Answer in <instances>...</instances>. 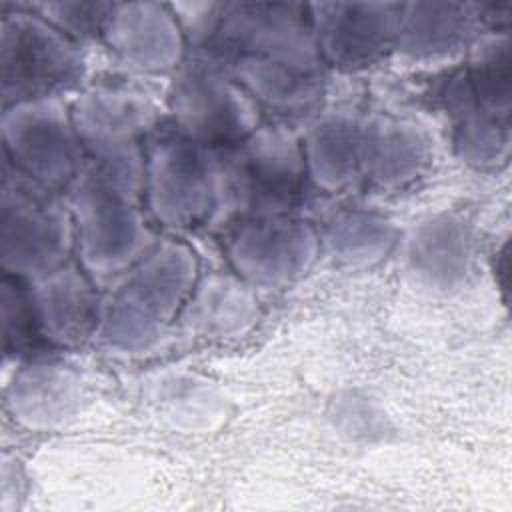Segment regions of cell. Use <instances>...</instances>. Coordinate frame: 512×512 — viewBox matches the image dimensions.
<instances>
[{
	"label": "cell",
	"instance_id": "obj_17",
	"mask_svg": "<svg viewBox=\"0 0 512 512\" xmlns=\"http://www.w3.org/2000/svg\"><path fill=\"white\" fill-rule=\"evenodd\" d=\"M432 158L424 132L406 120L376 118L364 124L360 178L380 190H396L424 174Z\"/></svg>",
	"mask_w": 512,
	"mask_h": 512
},
{
	"label": "cell",
	"instance_id": "obj_12",
	"mask_svg": "<svg viewBox=\"0 0 512 512\" xmlns=\"http://www.w3.org/2000/svg\"><path fill=\"white\" fill-rule=\"evenodd\" d=\"M308 14L324 64L360 70L394 50L398 2H316Z\"/></svg>",
	"mask_w": 512,
	"mask_h": 512
},
{
	"label": "cell",
	"instance_id": "obj_13",
	"mask_svg": "<svg viewBox=\"0 0 512 512\" xmlns=\"http://www.w3.org/2000/svg\"><path fill=\"white\" fill-rule=\"evenodd\" d=\"M112 56L138 74L176 72L186 58V34L172 6L114 2L102 30Z\"/></svg>",
	"mask_w": 512,
	"mask_h": 512
},
{
	"label": "cell",
	"instance_id": "obj_15",
	"mask_svg": "<svg viewBox=\"0 0 512 512\" xmlns=\"http://www.w3.org/2000/svg\"><path fill=\"white\" fill-rule=\"evenodd\" d=\"M484 26L478 4L416 0L400 4L394 50L416 60L446 58L470 48Z\"/></svg>",
	"mask_w": 512,
	"mask_h": 512
},
{
	"label": "cell",
	"instance_id": "obj_5",
	"mask_svg": "<svg viewBox=\"0 0 512 512\" xmlns=\"http://www.w3.org/2000/svg\"><path fill=\"white\" fill-rule=\"evenodd\" d=\"M74 244L72 212L60 194L2 160V272L34 282L68 264Z\"/></svg>",
	"mask_w": 512,
	"mask_h": 512
},
{
	"label": "cell",
	"instance_id": "obj_6",
	"mask_svg": "<svg viewBox=\"0 0 512 512\" xmlns=\"http://www.w3.org/2000/svg\"><path fill=\"white\" fill-rule=\"evenodd\" d=\"M86 62L78 42L48 24L32 8H2L0 96L2 108L64 96L78 88Z\"/></svg>",
	"mask_w": 512,
	"mask_h": 512
},
{
	"label": "cell",
	"instance_id": "obj_14",
	"mask_svg": "<svg viewBox=\"0 0 512 512\" xmlns=\"http://www.w3.org/2000/svg\"><path fill=\"white\" fill-rule=\"evenodd\" d=\"M30 294L46 344L74 348L96 334L102 298L84 268L64 264L30 282Z\"/></svg>",
	"mask_w": 512,
	"mask_h": 512
},
{
	"label": "cell",
	"instance_id": "obj_21",
	"mask_svg": "<svg viewBox=\"0 0 512 512\" xmlns=\"http://www.w3.org/2000/svg\"><path fill=\"white\" fill-rule=\"evenodd\" d=\"M254 318L256 298L244 280L210 276L194 288L188 300V322L208 334L242 332Z\"/></svg>",
	"mask_w": 512,
	"mask_h": 512
},
{
	"label": "cell",
	"instance_id": "obj_23",
	"mask_svg": "<svg viewBox=\"0 0 512 512\" xmlns=\"http://www.w3.org/2000/svg\"><path fill=\"white\" fill-rule=\"evenodd\" d=\"M114 8V2H80V0H60V2H40L32 4V10L42 16L48 24L64 32L72 40H84L92 36H102L106 20Z\"/></svg>",
	"mask_w": 512,
	"mask_h": 512
},
{
	"label": "cell",
	"instance_id": "obj_7",
	"mask_svg": "<svg viewBox=\"0 0 512 512\" xmlns=\"http://www.w3.org/2000/svg\"><path fill=\"white\" fill-rule=\"evenodd\" d=\"M216 184V150L158 122L144 142V202L152 218L174 230L212 220Z\"/></svg>",
	"mask_w": 512,
	"mask_h": 512
},
{
	"label": "cell",
	"instance_id": "obj_3",
	"mask_svg": "<svg viewBox=\"0 0 512 512\" xmlns=\"http://www.w3.org/2000/svg\"><path fill=\"white\" fill-rule=\"evenodd\" d=\"M196 276L198 260L188 244L156 240L102 298L96 336L118 352L152 348L188 304Z\"/></svg>",
	"mask_w": 512,
	"mask_h": 512
},
{
	"label": "cell",
	"instance_id": "obj_20",
	"mask_svg": "<svg viewBox=\"0 0 512 512\" xmlns=\"http://www.w3.org/2000/svg\"><path fill=\"white\" fill-rule=\"evenodd\" d=\"M398 240L396 226L380 212L344 208L336 212L320 234L326 252L352 268H364L386 258Z\"/></svg>",
	"mask_w": 512,
	"mask_h": 512
},
{
	"label": "cell",
	"instance_id": "obj_18",
	"mask_svg": "<svg viewBox=\"0 0 512 512\" xmlns=\"http://www.w3.org/2000/svg\"><path fill=\"white\" fill-rule=\"evenodd\" d=\"M364 124L352 114L322 116L308 132L302 152L308 180L324 192H338L360 178Z\"/></svg>",
	"mask_w": 512,
	"mask_h": 512
},
{
	"label": "cell",
	"instance_id": "obj_19",
	"mask_svg": "<svg viewBox=\"0 0 512 512\" xmlns=\"http://www.w3.org/2000/svg\"><path fill=\"white\" fill-rule=\"evenodd\" d=\"M406 258L424 284L442 290L456 288L466 280L472 264L470 230L458 216H434L412 232Z\"/></svg>",
	"mask_w": 512,
	"mask_h": 512
},
{
	"label": "cell",
	"instance_id": "obj_1",
	"mask_svg": "<svg viewBox=\"0 0 512 512\" xmlns=\"http://www.w3.org/2000/svg\"><path fill=\"white\" fill-rule=\"evenodd\" d=\"M178 14L188 52L220 64L260 106L280 120L310 118L326 94V64L308 4L210 2Z\"/></svg>",
	"mask_w": 512,
	"mask_h": 512
},
{
	"label": "cell",
	"instance_id": "obj_9",
	"mask_svg": "<svg viewBox=\"0 0 512 512\" xmlns=\"http://www.w3.org/2000/svg\"><path fill=\"white\" fill-rule=\"evenodd\" d=\"M2 160L50 190H68L86 152L62 96L2 108Z\"/></svg>",
	"mask_w": 512,
	"mask_h": 512
},
{
	"label": "cell",
	"instance_id": "obj_10",
	"mask_svg": "<svg viewBox=\"0 0 512 512\" xmlns=\"http://www.w3.org/2000/svg\"><path fill=\"white\" fill-rule=\"evenodd\" d=\"M320 234L294 214L234 222L226 254L234 272L250 286L276 288L300 278L316 260Z\"/></svg>",
	"mask_w": 512,
	"mask_h": 512
},
{
	"label": "cell",
	"instance_id": "obj_16",
	"mask_svg": "<svg viewBox=\"0 0 512 512\" xmlns=\"http://www.w3.org/2000/svg\"><path fill=\"white\" fill-rule=\"evenodd\" d=\"M82 400L80 378L64 364L32 360L6 388V408L22 426L50 430L70 420Z\"/></svg>",
	"mask_w": 512,
	"mask_h": 512
},
{
	"label": "cell",
	"instance_id": "obj_4",
	"mask_svg": "<svg viewBox=\"0 0 512 512\" xmlns=\"http://www.w3.org/2000/svg\"><path fill=\"white\" fill-rule=\"evenodd\" d=\"M218 184L212 222L292 214L306 164L302 144L286 124L256 128L242 142L216 150Z\"/></svg>",
	"mask_w": 512,
	"mask_h": 512
},
{
	"label": "cell",
	"instance_id": "obj_22",
	"mask_svg": "<svg viewBox=\"0 0 512 512\" xmlns=\"http://www.w3.org/2000/svg\"><path fill=\"white\" fill-rule=\"evenodd\" d=\"M2 344L6 356H26L40 350L46 340L40 332L30 282L2 272L0 282Z\"/></svg>",
	"mask_w": 512,
	"mask_h": 512
},
{
	"label": "cell",
	"instance_id": "obj_2",
	"mask_svg": "<svg viewBox=\"0 0 512 512\" xmlns=\"http://www.w3.org/2000/svg\"><path fill=\"white\" fill-rule=\"evenodd\" d=\"M144 206V156L86 158L68 186V208L92 278H118L152 248Z\"/></svg>",
	"mask_w": 512,
	"mask_h": 512
},
{
	"label": "cell",
	"instance_id": "obj_8",
	"mask_svg": "<svg viewBox=\"0 0 512 512\" xmlns=\"http://www.w3.org/2000/svg\"><path fill=\"white\" fill-rule=\"evenodd\" d=\"M172 124L192 140L222 150L242 142L260 122L256 100L214 60L186 52L170 88Z\"/></svg>",
	"mask_w": 512,
	"mask_h": 512
},
{
	"label": "cell",
	"instance_id": "obj_11",
	"mask_svg": "<svg viewBox=\"0 0 512 512\" xmlns=\"http://www.w3.org/2000/svg\"><path fill=\"white\" fill-rule=\"evenodd\" d=\"M86 158L144 156V142L158 126V108L138 88L100 84L70 106Z\"/></svg>",
	"mask_w": 512,
	"mask_h": 512
}]
</instances>
